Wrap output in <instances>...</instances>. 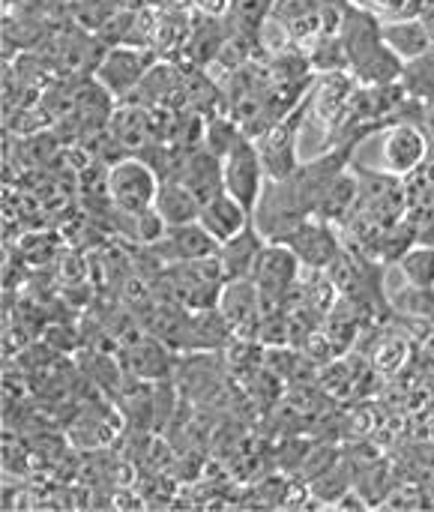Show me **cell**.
<instances>
[{"instance_id":"cell-1","label":"cell","mask_w":434,"mask_h":512,"mask_svg":"<svg viewBox=\"0 0 434 512\" xmlns=\"http://www.w3.org/2000/svg\"><path fill=\"white\" fill-rule=\"evenodd\" d=\"M159 186L162 177L141 156H123L114 165H108L105 174V195L117 216H138L153 210Z\"/></svg>"},{"instance_id":"cell-2","label":"cell","mask_w":434,"mask_h":512,"mask_svg":"<svg viewBox=\"0 0 434 512\" xmlns=\"http://www.w3.org/2000/svg\"><path fill=\"white\" fill-rule=\"evenodd\" d=\"M222 177H225V192L234 195L246 210L255 213L264 189H267V168L261 159V150L255 138L243 135L225 156H222Z\"/></svg>"},{"instance_id":"cell-3","label":"cell","mask_w":434,"mask_h":512,"mask_svg":"<svg viewBox=\"0 0 434 512\" xmlns=\"http://www.w3.org/2000/svg\"><path fill=\"white\" fill-rule=\"evenodd\" d=\"M156 51L153 48H132V45H114L102 54L93 78L114 96V99H129L141 81L150 75L156 66Z\"/></svg>"},{"instance_id":"cell-4","label":"cell","mask_w":434,"mask_h":512,"mask_svg":"<svg viewBox=\"0 0 434 512\" xmlns=\"http://www.w3.org/2000/svg\"><path fill=\"white\" fill-rule=\"evenodd\" d=\"M312 108V96L294 108L291 114H285L282 120H276L270 129H264L255 144L261 150V159H264V168H267V177L270 180H282L288 177L300 162H297V138H300V129H303V114Z\"/></svg>"},{"instance_id":"cell-5","label":"cell","mask_w":434,"mask_h":512,"mask_svg":"<svg viewBox=\"0 0 434 512\" xmlns=\"http://www.w3.org/2000/svg\"><path fill=\"white\" fill-rule=\"evenodd\" d=\"M300 258L291 252V246L285 243H267L252 282L258 285L261 297H264V309H282L288 291H294V285L300 282Z\"/></svg>"},{"instance_id":"cell-6","label":"cell","mask_w":434,"mask_h":512,"mask_svg":"<svg viewBox=\"0 0 434 512\" xmlns=\"http://www.w3.org/2000/svg\"><path fill=\"white\" fill-rule=\"evenodd\" d=\"M342 240H345V237H342V228H339V225L312 216V219H306V222L285 240V246H291V252L300 258L303 267L327 273V270L333 267V261H336V258L342 255V249H345Z\"/></svg>"},{"instance_id":"cell-7","label":"cell","mask_w":434,"mask_h":512,"mask_svg":"<svg viewBox=\"0 0 434 512\" xmlns=\"http://www.w3.org/2000/svg\"><path fill=\"white\" fill-rule=\"evenodd\" d=\"M429 162V135L420 123L399 120L384 132V171L411 177Z\"/></svg>"},{"instance_id":"cell-8","label":"cell","mask_w":434,"mask_h":512,"mask_svg":"<svg viewBox=\"0 0 434 512\" xmlns=\"http://www.w3.org/2000/svg\"><path fill=\"white\" fill-rule=\"evenodd\" d=\"M147 252L159 261V267H171V264H183V261H201V258H213L219 252V240L201 225V222H189V225H177L168 228L162 240H156L153 246H147Z\"/></svg>"},{"instance_id":"cell-9","label":"cell","mask_w":434,"mask_h":512,"mask_svg":"<svg viewBox=\"0 0 434 512\" xmlns=\"http://www.w3.org/2000/svg\"><path fill=\"white\" fill-rule=\"evenodd\" d=\"M219 312L225 315L234 339H252L261 333L264 297L252 279H234V282H225V288H222Z\"/></svg>"},{"instance_id":"cell-10","label":"cell","mask_w":434,"mask_h":512,"mask_svg":"<svg viewBox=\"0 0 434 512\" xmlns=\"http://www.w3.org/2000/svg\"><path fill=\"white\" fill-rule=\"evenodd\" d=\"M267 243L270 240L255 228V222L249 228H243L237 237L219 243L216 258H219V264L225 270V279L228 282H234V279H252L255 276V267H258L264 249H267Z\"/></svg>"},{"instance_id":"cell-11","label":"cell","mask_w":434,"mask_h":512,"mask_svg":"<svg viewBox=\"0 0 434 512\" xmlns=\"http://www.w3.org/2000/svg\"><path fill=\"white\" fill-rule=\"evenodd\" d=\"M198 222H201L219 243H225V240L237 237L243 228L252 225V210H246L234 195L219 192V195H213L210 201L201 204Z\"/></svg>"},{"instance_id":"cell-12","label":"cell","mask_w":434,"mask_h":512,"mask_svg":"<svg viewBox=\"0 0 434 512\" xmlns=\"http://www.w3.org/2000/svg\"><path fill=\"white\" fill-rule=\"evenodd\" d=\"M360 210V177H357V171L348 165L336 180H333V186L327 189V195H324V201H321V207H318V219H324V222H333V225H339V228H345L351 219H354V213Z\"/></svg>"},{"instance_id":"cell-13","label":"cell","mask_w":434,"mask_h":512,"mask_svg":"<svg viewBox=\"0 0 434 512\" xmlns=\"http://www.w3.org/2000/svg\"><path fill=\"white\" fill-rule=\"evenodd\" d=\"M153 207H156V213L165 219L168 228L198 222V216H201V201H198V195H195L186 183H180V180H162Z\"/></svg>"},{"instance_id":"cell-14","label":"cell","mask_w":434,"mask_h":512,"mask_svg":"<svg viewBox=\"0 0 434 512\" xmlns=\"http://www.w3.org/2000/svg\"><path fill=\"white\" fill-rule=\"evenodd\" d=\"M384 42L408 63L417 60L423 54H429L434 48L432 33L423 24V18H396V21H384Z\"/></svg>"},{"instance_id":"cell-15","label":"cell","mask_w":434,"mask_h":512,"mask_svg":"<svg viewBox=\"0 0 434 512\" xmlns=\"http://www.w3.org/2000/svg\"><path fill=\"white\" fill-rule=\"evenodd\" d=\"M402 276L408 279V285L417 288H434V246L426 243H414L405 258L399 261Z\"/></svg>"},{"instance_id":"cell-16","label":"cell","mask_w":434,"mask_h":512,"mask_svg":"<svg viewBox=\"0 0 434 512\" xmlns=\"http://www.w3.org/2000/svg\"><path fill=\"white\" fill-rule=\"evenodd\" d=\"M408 351H411V345H408L405 333H387L369 357L372 369L381 375H396L408 363Z\"/></svg>"},{"instance_id":"cell-17","label":"cell","mask_w":434,"mask_h":512,"mask_svg":"<svg viewBox=\"0 0 434 512\" xmlns=\"http://www.w3.org/2000/svg\"><path fill=\"white\" fill-rule=\"evenodd\" d=\"M393 306L396 312L402 315H411V318H423L434 324V288H417V285H408L402 294L393 297Z\"/></svg>"},{"instance_id":"cell-18","label":"cell","mask_w":434,"mask_h":512,"mask_svg":"<svg viewBox=\"0 0 434 512\" xmlns=\"http://www.w3.org/2000/svg\"><path fill=\"white\" fill-rule=\"evenodd\" d=\"M351 3L378 15L381 21H396V18H420L426 0H351Z\"/></svg>"},{"instance_id":"cell-19","label":"cell","mask_w":434,"mask_h":512,"mask_svg":"<svg viewBox=\"0 0 434 512\" xmlns=\"http://www.w3.org/2000/svg\"><path fill=\"white\" fill-rule=\"evenodd\" d=\"M420 18H423V24L429 27V33H432V42H434V0H426V3H423Z\"/></svg>"}]
</instances>
